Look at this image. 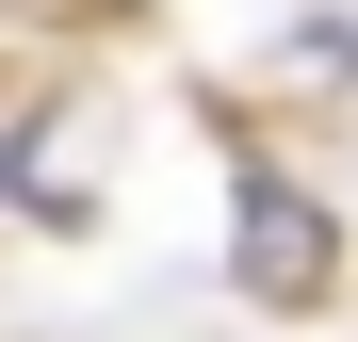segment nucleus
<instances>
[{
  "instance_id": "nucleus-1",
  "label": "nucleus",
  "mask_w": 358,
  "mask_h": 342,
  "mask_svg": "<svg viewBox=\"0 0 358 342\" xmlns=\"http://www.w3.org/2000/svg\"><path fill=\"white\" fill-rule=\"evenodd\" d=\"M228 294L245 310H342V228L310 180H277V163H245V212H228Z\"/></svg>"
},
{
  "instance_id": "nucleus-2",
  "label": "nucleus",
  "mask_w": 358,
  "mask_h": 342,
  "mask_svg": "<svg viewBox=\"0 0 358 342\" xmlns=\"http://www.w3.org/2000/svg\"><path fill=\"white\" fill-rule=\"evenodd\" d=\"M49 114H66L49 82H17V98H0V228L33 212V131H49Z\"/></svg>"
}]
</instances>
